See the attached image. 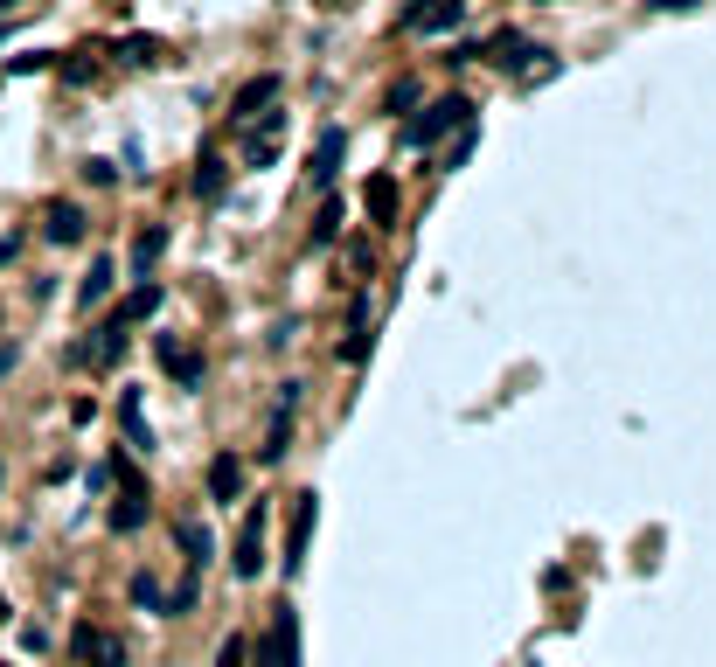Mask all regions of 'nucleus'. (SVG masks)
<instances>
[{"label":"nucleus","mask_w":716,"mask_h":667,"mask_svg":"<svg viewBox=\"0 0 716 667\" xmlns=\"http://www.w3.org/2000/svg\"><path fill=\"white\" fill-rule=\"evenodd\" d=\"M258 667H299V612L279 605L272 626L258 633Z\"/></svg>","instance_id":"obj_1"},{"label":"nucleus","mask_w":716,"mask_h":667,"mask_svg":"<svg viewBox=\"0 0 716 667\" xmlns=\"http://www.w3.org/2000/svg\"><path fill=\"white\" fill-rule=\"evenodd\" d=\"M452 126H473V105H466L459 91H452V98H438V105H431V112H425V119H418L404 139H411V146H431V139L452 133Z\"/></svg>","instance_id":"obj_2"},{"label":"nucleus","mask_w":716,"mask_h":667,"mask_svg":"<svg viewBox=\"0 0 716 667\" xmlns=\"http://www.w3.org/2000/svg\"><path fill=\"white\" fill-rule=\"evenodd\" d=\"M77 654H84V667H126V661H133L126 640L105 633V626H77Z\"/></svg>","instance_id":"obj_3"},{"label":"nucleus","mask_w":716,"mask_h":667,"mask_svg":"<svg viewBox=\"0 0 716 667\" xmlns=\"http://www.w3.org/2000/svg\"><path fill=\"white\" fill-rule=\"evenodd\" d=\"M153 355H160V369H167L174 383H202V355H195L188 341H174V334H160V341H153Z\"/></svg>","instance_id":"obj_4"},{"label":"nucleus","mask_w":716,"mask_h":667,"mask_svg":"<svg viewBox=\"0 0 716 667\" xmlns=\"http://www.w3.org/2000/svg\"><path fill=\"white\" fill-rule=\"evenodd\" d=\"M313 515H320V501H313V494H299V508H292V535H286V577H299V563H306V542H313Z\"/></svg>","instance_id":"obj_5"},{"label":"nucleus","mask_w":716,"mask_h":667,"mask_svg":"<svg viewBox=\"0 0 716 667\" xmlns=\"http://www.w3.org/2000/svg\"><path fill=\"white\" fill-rule=\"evenodd\" d=\"M265 570V508L244 515V535H237V577H258Z\"/></svg>","instance_id":"obj_6"},{"label":"nucleus","mask_w":716,"mask_h":667,"mask_svg":"<svg viewBox=\"0 0 716 667\" xmlns=\"http://www.w3.org/2000/svg\"><path fill=\"white\" fill-rule=\"evenodd\" d=\"M459 14H466V0H418V7H411V28H418V35H445Z\"/></svg>","instance_id":"obj_7"},{"label":"nucleus","mask_w":716,"mask_h":667,"mask_svg":"<svg viewBox=\"0 0 716 667\" xmlns=\"http://www.w3.org/2000/svg\"><path fill=\"white\" fill-rule=\"evenodd\" d=\"M42 230H49V244H84V209L77 202H49Z\"/></svg>","instance_id":"obj_8"},{"label":"nucleus","mask_w":716,"mask_h":667,"mask_svg":"<svg viewBox=\"0 0 716 667\" xmlns=\"http://www.w3.org/2000/svg\"><path fill=\"white\" fill-rule=\"evenodd\" d=\"M209 494H216V501H237V494H244V459H237V452H216V459H209Z\"/></svg>","instance_id":"obj_9"},{"label":"nucleus","mask_w":716,"mask_h":667,"mask_svg":"<svg viewBox=\"0 0 716 667\" xmlns=\"http://www.w3.org/2000/svg\"><path fill=\"white\" fill-rule=\"evenodd\" d=\"M146 522V487H140V473L126 466V494H119V508H112V529L119 535H133Z\"/></svg>","instance_id":"obj_10"},{"label":"nucleus","mask_w":716,"mask_h":667,"mask_svg":"<svg viewBox=\"0 0 716 667\" xmlns=\"http://www.w3.org/2000/svg\"><path fill=\"white\" fill-rule=\"evenodd\" d=\"M272 98H279V77H258V84H244V91H237V112H230V119H237V126H251V119H258V105H272Z\"/></svg>","instance_id":"obj_11"},{"label":"nucleus","mask_w":716,"mask_h":667,"mask_svg":"<svg viewBox=\"0 0 716 667\" xmlns=\"http://www.w3.org/2000/svg\"><path fill=\"white\" fill-rule=\"evenodd\" d=\"M112 299V258H91V278L77 285V306L91 313V306H105Z\"/></svg>","instance_id":"obj_12"},{"label":"nucleus","mask_w":716,"mask_h":667,"mask_svg":"<svg viewBox=\"0 0 716 667\" xmlns=\"http://www.w3.org/2000/svg\"><path fill=\"white\" fill-rule=\"evenodd\" d=\"M223 188H230V167H223V160H202V167H195V195H202V202H223Z\"/></svg>","instance_id":"obj_13"},{"label":"nucleus","mask_w":716,"mask_h":667,"mask_svg":"<svg viewBox=\"0 0 716 667\" xmlns=\"http://www.w3.org/2000/svg\"><path fill=\"white\" fill-rule=\"evenodd\" d=\"M369 216H376V223H397V181H390V174L369 181Z\"/></svg>","instance_id":"obj_14"},{"label":"nucleus","mask_w":716,"mask_h":667,"mask_svg":"<svg viewBox=\"0 0 716 667\" xmlns=\"http://www.w3.org/2000/svg\"><path fill=\"white\" fill-rule=\"evenodd\" d=\"M341 146H348V139H341V133H327V139H320V153H313V167H306V174H313L320 188L334 181V167H341Z\"/></svg>","instance_id":"obj_15"},{"label":"nucleus","mask_w":716,"mask_h":667,"mask_svg":"<svg viewBox=\"0 0 716 667\" xmlns=\"http://www.w3.org/2000/svg\"><path fill=\"white\" fill-rule=\"evenodd\" d=\"M181 549H188V563H195V570H202V563H209V556H216V542H209V529H202V522H181Z\"/></svg>","instance_id":"obj_16"},{"label":"nucleus","mask_w":716,"mask_h":667,"mask_svg":"<svg viewBox=\"0 0 716 667\" xmlns=\"http://www.w3.org/2000/svg\"><path fill=\"white\" fill-rule=\"evenodd\" d=\"M153 306H160V285H140V292L126 299V313H119V327H133V320H146Z\"/></svg>","instance_id":"obj_17"},{"label":"nucleus","mask_w":716,"mask_h":667,"mask_svg":"<svg viewBox=\"0 0 716 667\" xmlns=\"http://www.w3.org/2000/svg\"><path fill=\"white\" fill-rule=\"evenodd\" d=\"M160 251H167V230H140V237H133V265H153V258H160Z\"/></svg>","instance_id":"obj_18"},{"label":"nucleus","mask_w":716,"mask_h":667,"mask_svg":"<svg viewBox=\"0 0 716 667\" xmlns=\"http://www.w3.org/2000/svg\"><path fill=\"white\" fill-rule=\"evenodd\" d=\"M119 56H126V63H160V42H153V35H133V42H119Z\"/></svg>","instance_id":"obj_19"},{"label":"nucleus","mask_w":716,"mask_h":667,"mask_svg":"<svg viewBox=\"0 0 716 667\" xmlns=\"http://www.w3.org/2000/svg\"><path fill=\"white\" fill-rule=\"evenodd\" d=\"M334 237H341V209H334V202H327V209H320V216H313V244H334Z\"/></svg>","instance_id":"obj_20"},{"label":"nucleus","mask_w":716,"mask_h":667,"mask_svg":"<svg viewBox=\"0 0 716 667\" xmlns=\"http://www.w3.org/2000/svg\"><path fill=\"white\" fill-rule=\"evenodd\" d=\"M133 605H146V612H160L167 598H160V584H153V577H133Z\"/></svg>","instance_id":"obj_21"},{"label":"nucleus","mask_w":716,"mask_h":667,"mask_svg":"<svg viewBox=\"0 0 716 667\" xmlns=\"http://www.w3.org/2000/svg\"><path fill=\"white\" fill-rule=\"evenodd\" d=\"M28 70H49V49H28V56L7 63V77H28Z\"/></svg>","instance_id":"obj_22"},{"label":"nucleus","mask_w":716,"mask_h":667,"mask_svg":"<svg viewBox=\"0 0 716 667\" xmlns=\"http://www.w3.org/2000/svg\"><path fill=\"white\" fill-rule=\"evenodd\" d=\"M411 105H418V84H411V77H404V84H390V112H411Z\"/></svg>","instance_id":"obj_23"},{"label":"nucleus","mask_w":716,"mask_h":667,"mask_svg":"<svg viewBox=\"0 0 716 667\" xmlns=\"http://www.w3.org/2000/svg\"><path fill=\"white\" fill-rule=\"evenodd\" d=\"M216 667H244V640H223V654H216Z\"/></svg>","instance_id":"obj_24"},{"label":"nucleus","mask_w":716,"mask_h":667,"mask_svg":"<svg viewBox=\"0 0 716 667\" xmlns=\"http://www.w3.org/2000/svg\"><path fill=\"white\" fill-rule=\"evenodd\" d=\"M14 362H21V348H0V376H7V369H14Z\"/></svg>","instance_id":"obj_25"},{"label":"nucleus","mask_w":716,"mask_h":667,"mask_svg":"<svg viewBox=\"0 0 716 667\" xmlns=\"http://www.w3.org/2000/svg\"><path fill=\"white\" fill-rule=\"evenodd\" d=\"M7 258H14V237H0V265H7Z\"/></svg>","instance_id":"obj_26"},{"label":"nucleus","mask_w":716,"mask_h":667,"mask_svg":"<svg viewBox=\"0 0 716 667\" xmlns=\"http://www.w3.org/2000/svg\"><path fill=\"white\" fill-rule=\"evenodd\" d=\"M7 7H14V0H0V14H7Z\"/></svg>","instance_id":"obj_27"},{"label":"nucleus","mask_w":716,"mask_h":667,"mask_svg":"<svg viewBox=\"0 0 716 667\" xmlns=\"http://www.w3.org/2000/svg\"><path fill=\"white\" fill-rule=\"evenodd\" d=\"M327 7H348V0H327Z\"/></svg>","instance_id":"obj_28"},{"label":"nucleus","mask_w":716,"mask_h":667,"mask_svg":"<svg viewBox=\"0 0 716 667\" xmlns=\"http://www.w3.org/2000/svg\"><path fill=\"white\" fill-rule=\"evenodd\" d=\"M0 619H7V598H0Z\"/></svg>","instance_id":"obj_29"}]
</instances>
